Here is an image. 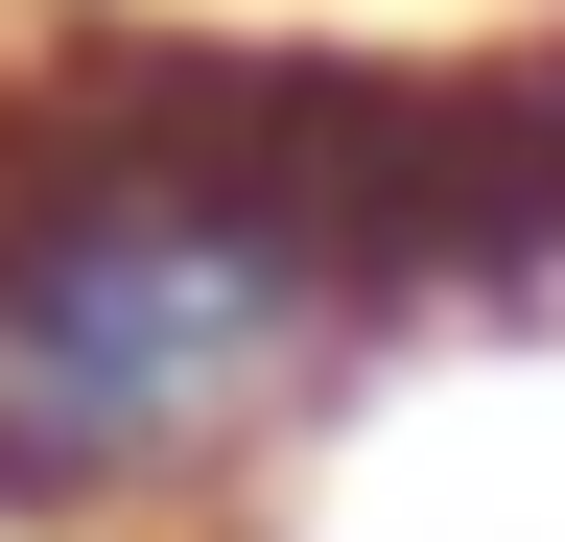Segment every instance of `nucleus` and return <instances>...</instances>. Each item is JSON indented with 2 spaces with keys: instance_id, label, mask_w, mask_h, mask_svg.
I'll list each match as a JSON object with an SVG mask.
<instances>
[{
  "instance_id": "obj_1",
  "label": "nucleus",
  "mask_w": 565,
  "mask_h": 542,
  "mask_svg": "<svg viewBox=\"0 0 565 542\" xmlns=\"http://www.w3.org/2000/svg\"><path fill=\"white\" fill-rule=\"evenodd\" d=\"M565 307V24H0V542L189 519L401 330Z\"/></svg>"
}]
</instances>
